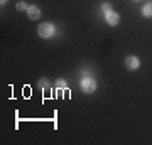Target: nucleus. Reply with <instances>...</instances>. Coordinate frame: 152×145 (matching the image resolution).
Here are the masks:
<instances>
[{"label": "nucleus", "mask_w": 152, "mask_h": 145, "mask_svg": "<svg viewBox=\"0 0 152 145\" xmlns=\"http://www.w3.org/2000/svg\"><path fill=\"white\" fill-rule=\"evenodd\" d=\"M37 34L41 37H51L54 34V26L51 22H44V24H41L37 27Z\"/></svg>", "instance_id": "obj_1"}, {"label": "nucleus", "mask_w": 152, "mask_h": 145, "mask_svg": "<svg viewBox=\"0 0 152 145\" xmlns=\"http://www.w3.org/2000/svg\"><path fill=\"white\" fill-rule=\"evenodd\" d=\"M80 86H81V90L85 93H93L96 90V81L93 79V78H83Z\"/></svg>", "instance_id": "obj_2"}, {"label": "nucleus", "mask_w": 152, "mask_h": 145, "mask_svg": "<svg viewBox=\"0 0 152 145\" xmlns=\"http://www.w3.org/2000/svg\"><path fill=\"white\" fill-rule=\"evenodd\" d=\"M125 68L129 71H135L140 68V61H139V58H135V56H129L127 59H125Z\"/></svg>", "instance_id": "obj_3"}, {"label": "nucleus", "mask_w": 152, "mask_h": 145, "mask_svg": "<svg viewBox=\"0 0 152 145\" xmlns=\"http://www.w3.org/2000/svg\"><path fill=\"white\" fill-rule=\"evenodd\" d=\"M27 15L32 19V20H36V19H39L41 17V9H39L37 5H31L27 9Z\"/></svg>", "instance_id": "obj_4"}, {"label": "nucleus", "mask_w": 152, "mask_h": 145, "mask_svg": "<svg viewBox=\"0 0 152 145\" xmlns=\"http://www.w3.org/2000/svg\"><path fill=\"white\" fill-rule=\"evenodd\" d=\"M107 22H108L110 26H117V24L120 22L118 14H115L113 10H112V12H108V14H107Z\"/></svg>", "instance_id": "obj_5"}, {"label": "nucleus", "mask_w": 152, "mask_h": 145, "mask_svg": "<svg viewBox=\"0 0 152 145\" xmlns=\"http://www.w3.org/2000/svg\"><path fill=\"white\" fill-rule=\"evenodd\" d=\"M142 14L145 17H152V2L151 4H145L144 5V9H142Z\"/></svg>", "instance_id": "obj_6"}, {"label": "nucleus", "mask_w": 152, "mask_h": 145, "mask_svg": "<svg viewBox=\"0 0 152 145\" xmlns=\"http://www.w3.org/2000/svg\"><path fill=\"white\" fill-rule=\"evenodd\" d=\"M39 88H41V90H48V88H49V83H48V79H46V78L39 79Z\"/></svg>", "instance_id": "obj_7"}, {"label": "nucleus", "mask_w": 152, "mask_h": 145, "mask_svg": "<svg viewBox=\"0 0 152 145\" xmlns=\"http://www.w3.org/2000/svg\"><path fill=\"white\" fill-rule=\"evenodd\" d=\"M102 12L107 15L108 12H112V5H110V4H103V5H102Z\"/></svg>", "instance_id": "obj_8"}, {"label": "nucleus", "mask_w": 152, "mask_h": 145, "mask_svg": "<svg viewBox=\"0 0 152 145\" xmlns=\"http://www.w3.org/2000/svg\"><path fill=\"white\" fill-rule=\"evenodd\" d=\"M17 9H19V10H27L29 7L26 5V4H24V2H19V4H17Z\"/></svg>", "instance_id": "obj_9"}, {"label": "nucleus", "mask_w": 152, "mask_h": 145, "mask_svg": "<svg viewBox=\"0 0 152 145\" xmlns=\"http://www.w3.org/2000/svg\"><path fill=\"white\" fill-rule=\"evenodd\" d=\"M58 88H59V90H66V83L63 79H59L58 81Z\"/></svg>", "instance_id": "obj_10"}, {"label": "nucleus", "mask_w": 152, "mask_h": 145, "mask_svg": "<svg viewBox=\"0 0 152 145\" xmlns=\"http://www.w3.org/2000/svg\"><path fill=\"white\" fill-rule=\"evenodd\" d=\"M0 2H2V5H4V4H5V2H7V0H0Z\"/></svg>", "instance_id": "obj_11"}]
</instances>
